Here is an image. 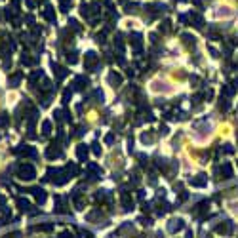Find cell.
<instances>
[{"instance_id": "1", "label": "cell", "mask_w": 238, "mask_h": 238, "mask_svg": "<svg viewBox=\"0 0 238 238\" xmlns=\"http://www.w3.org/2000/svg\"><path fill=\"white\" fill-rule=\"evenodd\" d=\"M215 230H217L219 234H230V232H232V223H230V221H223V223H219V225L215 227Z\"/></svg>"}, {"instance_id": "2", "label": "cell", "mask_w": 238, "mask_h": 238, "mask_svg": "<svg viewBox=\"0 0 238 238\" xmlns=\"http://www.w3.org/2000/svg\"><path fill=\"white\" fill-rule=\"evenodd\" d=\"M219 172H221L223 179H230V177H232V168H230V164H227V162L221 166V170H219Z\"/></svg>"}, {"instance_id": "3", "label": "cell", "mask_w": 238, "mask_h": 238, "mask_svg": "<svg viewBox=\"0 0 238 238\" xmlns=\"http://www.w3.org/2000/svg\"><path fill=\"white\" fill-rule=\"evenodd\" d=\"M183 40H185V44L190 48V46H193L194 48V44H196V38L194 36H190V34H183Z\"/></svg>"}, {"instance_id": "4", "label": "cell", "mask_w": 238, "mask_h": 238, "mask_svg": "<svg viewBox=\"0 0 238 238\" xmlns=\"http://www.w3.org/2000/svg\"><path fill=\"white\" fill-rule=\"evenodd\" d=\"M190 183H193L194 187H204V185H206V179H204V175H198L196 179H193Z\"/></svg>"}, {"instance_id": "5", "label": "cell", "mask_w": 238, "mask_h": 238, "mask_svg": "<svg viewBox=\"0 0 238 238\" xmlns=\"http://www.w3.org/2000/svg\"><path fill=\"white\" fill-rule=\"evenodd\" d=\"M109 80H111V84H114V86H116V84H120V76H118V75H114V73L109 76Z\"/></svg>"}, {"instance_id": "6", "label": "cell", "mask_w": 238, "mask_h": 238, "mask_svg": "<svg viewBox=\"0 0 238 238\" xmlns=\"http://www.w3.org/2000/svg\"><path fill=\"white\" fill-rule=\"evenodd\" d=\"M59 2H61V8H63V12H67V8H69L70 4H73V0H59Z\"/></svg>"}, {"instance_id": "7", "label": "cell", "mask_w": 238, "mask_h": 238, "mask_svg": "<svg viewBox=\"0 0 238 238\" xmlns=\"http://www.w3.org/2000/svg\"><path fill=\"white\" fill-rule=\"evenodd\" d=\"M183 227V221L181 219H177V221H172V230H175V229H181Z\"/></svg>"}, {"instance_id": "8", "label": "cell", "mask_w": 238, "mask_h": 238, "mask_svg": "<svg viewBox=\"0 0 238 238\" xmlns=\"http://www.w3.org/2000/svg\"><path fill=\"white\" fill-rule=\"evenodd\" d=\"M229 109V101L227 99H221V103H219V111H227Z\"/></svg>"}, {"instance_id": "9", "label": "cell", "mask_w": 238, "mask_h": 238, "mask_svg": "<svg viewBox=\"0 0 238 238\" xmlns=\"http://www.w3.org/2000/svg\"><path fill=\"white\" fill-rule=\"evenodd\" d=\"M86 153H88V151L84 149V145H80V149H78V156H80V158H84V156H86Z\"/></svg>"}, {"instance_id": "10", "label": "cell", "mask_w": 238, "mask_h": 238, "mask_svg": "<svg viewBox=\"0 0 238 238\" xmlns=\"http://www.w3.org/2000/svg\"><path fill=\"white\" fill-rule=\"evenodd\" d=\"M187 238H193V234H187Z\"/></svg>"}]
</instances>
